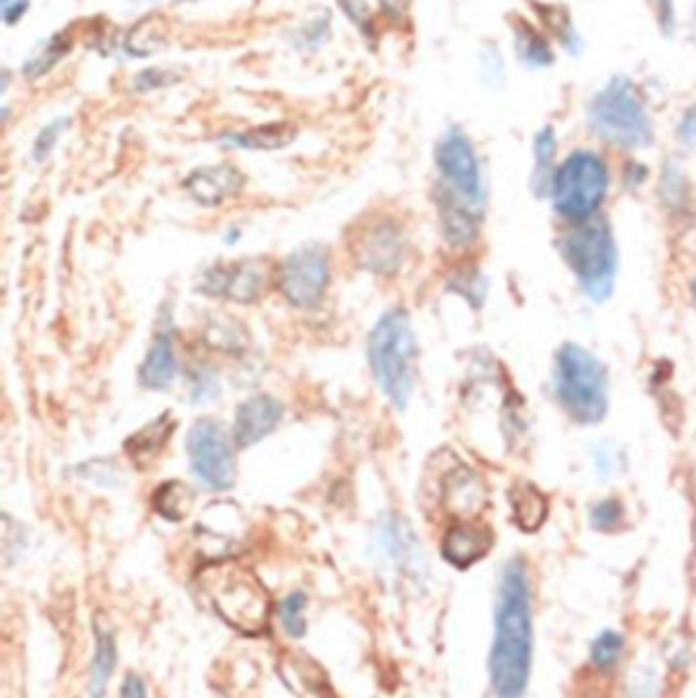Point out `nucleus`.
<instances>
[{"mask_svg": "<svg viewBox=\"0 0 696 698\" xmlns=\"http://www.w3.org/2000/svg\"><path fill=\"white\" fill-rule=\"evenodd\" d=\"M534 660L531 588L521 560H510L498 585L495 637L488 658L490 685L497 698H523Z\"/></svg>", "mask_w": 696, "mask_h": 698, "instance_id": "nucleus-1", "label": "nucleus"}, {"mask_svg": "<svg viewBox=\"0 0 696 698\" xmlns=\"http://www.w3.org/2000/svg\"><path fill=\"white\" fill-rule=\"evenodd\" d=\"M436 162L444 182L439 200L444 233L454 246H466L476 239L485 205L478 156L460 129H449L437 146Z\"/></svg>", "mask_w": 696, "mask_h": 698, "instance_id": "nucleus-2", "label": "nucleus"}, {"mask_svg": "<svg viewBox=\"0 0 696 698\" xmlns=\"http://www.w3.org/2000/svg\"><path fill=\"white\" fill-rule=\"evenodd\" d=\"M368 358L382 395L398 411H405L417 372V341L409 312L392 309L380 317L370 333Z\"/></svg>", "mask_w": 696, "mask_h": 698, "instance_id": "nucleus-3", "label": "nucleus"}, {"mask_svg": "<svg viewBox=\"0 0 696 698\" xmlns=\"http://www.w3.org/2000/svg\"><path fill=\"white\" fill-rule=\"evenodd\" d=\"M588 121L598 138L623 150H639L654 141L649 112L629 78H613L598 90L588 107Z\"/></svg>", "mask_w": 696, "mask_h": 698, "instance_id": "nucleus-4", "label": "nucleus"}, {"mask_svg": "<svg viewBox=\"0 0 696 698\" xmlns=\"http://www.w3.org/2000/svg\"><path fill=\"white\" fill-rule=\"evenodd\" d=\"M554 387L564 411L574 421L593 425L607 415V370L588 349L568 343L558 351Z\"/></svg>", "mask_w": 696, "mask_h": 698, "instance_id": "nucleus-5", "label": "nucleus"}, {"mask_svg": "<svg viewBox=\"0 0 696 698\" xmlns=\"http://www.w3.org/2000/svg\"><path fill=\"white\" fill-rule=\"evenodd\" d=\"M561 256L590 299H609L617 275V250L605 219L580 221L561 241Z\"/></svg>", "mask_w": 696, "mask_h": 698, "instance_id": "nucleus-6", "label": "nucleus"}, {"mask_svg": "<svg viewBox=\"0 0 696 698\" xmlns=\"http://www.w3.org/2000/svg\"><path fill=\"white\" fill-rule=\"evenodd\" d=\"M609 190V168L593 151H574L551 180L554 207L561 217L586 221L597 212Z\"/></svg>", "mask_w": 696, "mask_h": 698, "instance_id": "nucleus-7", "label": "nucleus"}, {"mask_svg": "<svg viewBox=\"0 0 696 698\" xmlns=\"http://www.w3.org/2000/svg\"><path fill=\"white\" fill-rule=\"evenodd\" d=\"M225 621L246 634H258L268 621V599L260 585L239 568H212L205 582Z\"/></svg>", "mask_w": 696, "mask_h": 698, "instance_id": "nucleus-8", "label": "nucleus"}, {"mask_svg": "<svg viewBox=\"0 0 696 698\" xmlns=\"http://www.w3.org/2000/svg\"><path fill=\"white\" fill-rule=\"evenodd\" d=\"M192 472L202 487L227 490L236 480V458L221 425L200 419L190 427L187 439Z\"/></svg>", "mask_w": 696, "mask_h": 698, "instance_id": "nucleus-9", "label": "nucleus"}, {"mask_svg": "<svg viewBox=\"0 0 696 698\" xmlns=\"http://www.w3.org/2000/svg\"><path fill=\"white\" fill-rule=\"evenodd\" d=\"M278 287L297 309H311L324 300L329 287V260L319 248L292 251L278 272Z\"/></svg>", "mask_w": 696, "mask_h": 698, "instance_id": "nucleus-10", "label": "nucleus"}, {"mask_svg": "<svg viewBox=\"0 0 696 698\" xmlns=\"http://www.w3.org/2000/svg\"><path fill=\"white\" fill-rule=\"evenodd\" d=\"M268 282V275L264 263L258 260H241V262L219 263L212 266L200 280V290L215 299L231 300V302H253L264 295Z\"/></svg>", "mask_w": 696, "mask_h": 698, "instance_id": "nucleus-11", "label": "nucleus"}, {"mask_svg": "<svg viewBox=\"0 0 696 698\" xmlns=\"http://www.w3.org/2000/svg\"><path fill=\"white\" fill-rule=\"evenodd\" d=\"M407 241L395 221L380 219L361 229L356 238L354 256L364 270L374 275H395L405 260Z\"/></svg>", "mask_w": 696, "mask_h": 698, "instance_id": "nucleus-12", "label": "nucleus"}, {"mask_svg": "<svg viewBox=\"0 0 696 698\" xmlns=\"http://www.w3.org/2000/svg\"><path fill=\"white\" fill-rule=\"evenodd\" d=\"M282 415H285L282 402L268 395H258L241 402L233 425L237 448H251L260 443L261 439L270 436L282 421Z\"/></svg>", "mask_w": 696, "mask_h": 698, "instance_id": "nucleus-13", "label": "nucleus"}, {"mask_svg": "<svg viewBox=\"0 0 696 698\" xmlns=\"http://www.w3.org/2000/svg\"><path fill=\"white\" fill-rule=\"evenodd\" d=\"M378 548L385 554L386 560L410 576H421L427 568L417 537L397 515H388L380 524Z\"/></svg>", "mask_w": 696, "mask_h": 698, "instance_id": "nucleus-14", "label": "nucleus"}, {"mask_svg": "<svg viewBox=\"0 0 696 698\" xmlns=\"http://www.w3.org/2000/svg\"><path fill=\"white\" fill-rule=\"evenodd\" d=\"M246 185L243 174L227 163L199 168L188 176L185 188L190 197L202 207H219L225 200L233 199Z\"/></svg>", "mask_w": 696, "mask_h": 698, "instance_id": "nucleus-15", "label": "nucleus"}, {"mask_svg": "<svg viewBox=\"0 0 696 698\" xmlns=\"http://www.w3.org/2000/svg\"><path fill=\"white\" fill-rule=\"evenodd\" d=\"M178 372L176 360L175 329L172 321L166 319L160 331L153 337L146 360L139 366V382L150 390H163L170 387Z\"/></svg>", "mask_w": 696, "mask_h": 698, "instance_id": "nucleus-16", "label": "nucleus"}, {"mask_svg": "<svg viewBox=\"0 0 696 698\" xmlns=\"http://www.w3.org/2000/svg\"><path fill=\"white\" fill-rule=\"evenodd\" d=\"M493 548V534L480 525L458 524L449 527L441 544L444 558L456 568H470Z\"/></svg>", "mask_w": 696, "mask_h": 698, "instance_id": "nucleus-17", "label": "nucleus"}, {"mask_svg": "<svg viewBox=\"0 0 696 698\" xmlns=\"http://www.w3.org/2000/svg\"><path fill=\"white\" fill-rule=\"evenodd\" d=\"M444 499L458 515H476L485 507L486 488L473 470L456 468L444 480Z\"/></svg>", "mask_w": 696, "mask_h": 698, "instance_id": "nucleus-18", "label": "nucleus"}, {"mask_svg": "<svg viewBox=\"0 0 696 698\" xmlns=\"http://www.w3.org/2000/svg\"><path fill=\"white\" fill-rule=\"evenodd\" d=\"M172 431H175V421H172L170 412H166L156 421L146 425L143 429H139L136 436L127 441L129 458L136 461L137 466L148 468L151 461L162 453V449H166V443L172 436Z\"/></svg>", "mask_w": 696, "mask_h": 698, "instance_id": "nucleus-19", "label": "nucleus"}, {"mask_svg": "<svg viewBox=\"0 0 696 698\" xmlns=\"http://www.w3.org/2000/svg\"><path fill=\"white\" fill-rule=\"evenodd\" d=\"M297 138V127L290 123L253 127L241 133H227L221 138L227 146L241 150H280L287 148Z\"/></svg>", "mask_w": 696, "mask_h": 698, "instance_id": "nucleus-20", "label": "nucleus"}, {"mask_svg": "<svg viewBox=\"0 0 696 698\" xmlns=\"http://www.w3.org/2000/svg\"><path fill=\"white\" fill-rule=\"evenodd\" d=\"M115 664H117V644L111 631L97 629V649H95V658L90 666V697L102 698L109 682H111L112 672H115Z\"/></svg>", "mask_w": 696, "mask_h": 698, "instance_id": "nucleus-21", "label": "nucleus"}, {"mask_svg": "<svg viewBox=\"0 0 696 698\" xmlns=\"http://www.w3.org/2000/svg\"><path fill=\"white\" fill-rule=\"evenodd\" d=\"M510 502L517 525L525 531H535L546 521L547 500L534 485H519L515 488Z\"/></svg>", "mask_w": 696, "mask_h": 698, "instance_id": "nucleus-22", "label": "nucleus"}, {"mask_svg": "<svg viewBox=\"0 0 696 698\" xmlns=\"http://www.w3.org/2000/svg\"><path fill=\"white\" fill-rule=\"evenodd\" d=\"M535 153V172L534 188L537 195H544L551 190V180H554V160H556V136L551 127H544L537 136L534 143Z\"/></svg>", "mask_w": 696, "mask_h": 698, "instance_id": "nucleus-23", "label": "nucleus"}, {"mask_svg": "<svg viewBox=\"0 0 696 698\" xmlns=\"http://www.w3.org/2000/svg\"><path fill=\"white\" fill-rule=\"evenodd\" d=\"M192 502V495L185 485L180 482H168L160 487V490L156 492L153 497V505H156V511L160 512L166 519L170 521H180L187 517L188 507Z\"/></svg>", "mask_w": 696, "mask_h": 698, "instance_id": "nucleus-24", "label": "nucleus"}, {"mask_svg": "<svg viewBox=\"0 0 696 698\" xmlns=\"http://www.w3.org/2000/svg\"><path fill=\"white\" fill-rule=\"evenodd\" d=\"M70 50V41L63 38L62 33L53 36L46 41V46L26 62V72L29 80H38L41 76L48 74L56 63L62 60L63 56Z\"/></svg>", "mask_w": 696, "mask_h": 698, "instance_id": "nucleus-25", "label": "nucleus"}, {"mask_svg": "<svg viewBox=\"0 0 696 698\" xmlns=\"http://www.w3.org/2000/svg\"><path fill=\"white\" fill-rule=\"evenodd\" d=\"M517 48L521 53L523 62L531 68H546L554 63V51L549 48V41L534 27H527L517 33Z\"/></svg>", "mask_w": 696, "mask_h": 698, "instance_id": "nucleus-26", "label": "nucleus"}, {"mask_svg": "<svg viewBox=\"0 0 696 698\" xmlns=\"http://www.w3.org/2000/svg\"><path fill=\"white\" fill-rule=\"evenodd\" d=\"M625 639L617 631H603L590 646V660L600 672H609L622 658Z\"/></svg>", "mask_w": 696, "mask_h": 698, "instance_id": "nucleus-27", "label": "nucleus"}, {"mask_svg": "<svg viewBox=\"0 0 696 698\" xmlns=\"http://www.w3.org/2000/svg\"><path fill=\"white\" fill-rule=\"evenodd\" d=\"M307 607V597L302 592H292L290 597L280 602V624L287 629V634L290 637H305L307 634V621L302 617Z\"/></svg>", "mask_w": 696, "mask_h": 698, "instance_id": "nucleus-28", "label": "nucleus"}, {"mask_svg": "<svg viewBox=\"0 0 696 698\" xmlns=\"http://www.w3.org/2000/svg\"><path fill=\"white\" fill-rule=\"evenodd\" d=\"M188 387H190V399H192V402H197V405L211 402V400L219 397V390H221L215 372H211V370L205 368V366L192 370Z\"/></svg>", "mask_w": 696, "mask_h": 698, "instance_id": "nucleus-29", "label": "nucleus"}, {"mask_svg": "<svg viewBox=\"0 0 696 698\" xmlns=\"http://www.w3.org/2000/svg\"><path fill=\"white\" fill-rule=\"evenodd\" d=\"M625 519V509L617 499L603 500L590 512V524L598 531H615Z\"/></svg>", "mask_w": 696, "mask_h": 698, "instance_id": "nucleus-30", "label": "nucleus"}, {"mask_svg": "<svg viewBox=\"0 0 696 698\" xmlns=\"http://www.w3.org/2000/svg\"><path fill=\"white\" fill-rule=\"evenodd\" d=\"M66 127H68V119H56L53 123L41 129V133H39L36 143H33V160L36 162H43L50 156L53 146L58 143V139L62 136Z\"/></svg>", "mask_w": 696, "mask_h": 698, "instance_id": "nucleus-31", "label": "nucleus"}, {"mask_svg": "<svg viewBox=\"0 0 696 698\" xmlns=\"http://www.w3.org/2000/svg\"><path fill=\"white\" fill-rule=\"evenodd\" d=\"M180 80V76L172 72V70H162V68H150V70H143L141 74L136 78V88L139 92H148L153 88L168 87V84H175Z\"/></svg>", "mask_w": 696, "mask_h": 698, "instance_id": "nucleus-32", "label": "nucleus"}, {"mask_svg": "<svg viewBox=\"0 0 696 698\" xmlns=\"http://www.w3.org/2000/svg\"><path fill=\"white\" fill-rule=\"evenodd\" d=\"M337 2H339L341 11L348 14L356 26L368 33V29H370V11H368L366 0H337Z\"/></svg>", "mask_w": 696, "mask_h": 698, "instance_id": "nucleus-33", "label": "nucleus"}, {"mask_svg": "<svg viewBox=\"0 0 696 698\" xmlns=\"http://www.w3.org/2000/svg\"><path fill=\"white\" fill-rule=\"evenodd\" d=\"M656 13H658L659 29L672 36L676 27V0H656Z\"/></svg>", "mask_w": 696, "mask_h": 698, "instance_id": "nucleus-34", "label": "nucleus"}, {"mask_svg": "<svg viewBox=\"0 0 696 698\" xmlns=\"http://www.w3.org/2000/svg\"><path fill=\"white\" fill-rule=\"evenodd\" d=\"M678 138L686 146L696 148V102L688 111L684 112L683 121L678 126Z\"/></svg>", "mask_w": 696, "mask_h": 698, "instance_id": "nucleus-35", "label": "nucleus"}, {"mask_svg": "<svg viewBox=\"0 0 696 698\" xmlns=\"http://www.w3.org/2000/svg\"><path fill=\"white\" fill-rule=\"evenodd\" d=\"M2 2V19L7 26H14L23 19L29 9V0H0Z\"/></svg>", "mask_w": 696, "mask_h": 698, "instance_id": "nucleus-36", "label": "nucleus"}, {"mask_svg": "<svg viewBox=\"0 0 696 698\" xmlns=\"http://www.w3.org/2000/svg\"><path fill=\"white\" fill-rule=\"evenodd\" d=\"M121 698H148L146 685L137 674H127L121 686Z\"/></svg>", "mask_w": 696, "mask_h": 698, "instance_id": "nucleus-37", "label": "nucleus"}, {"mask_svg": "<svg viewBox=\"0 0 696 698\" xmlns=\"http://www.w3.org/2000/svg\"><path fill=\"white\" fill-rule=\"evenodd\" d=\"M598 470L603 472V475H609L613 472V468H615V458H613V453L610 451H598L597 456Z\"/></svg>", "mask_w": 696, "mask_h": 698, "instance_id": "nucleus-38", "label": "nucleus"}]
</instances>
